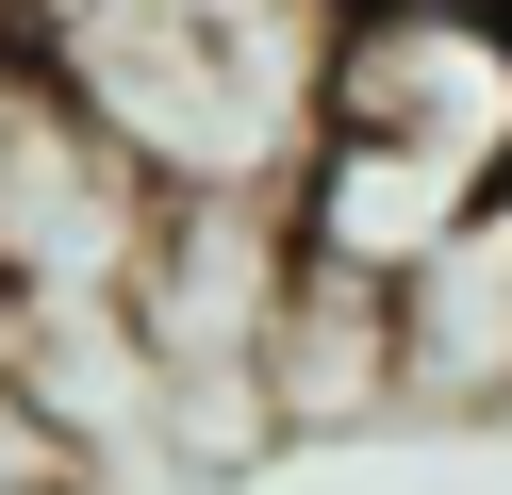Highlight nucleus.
I'll return each mask as SVG.
<instances>
[{
    "instance_id": "obj_4",
    "label": "nucleus",
    "mask_w": 512,
    "mask_h": 495,
    "mask_svg": "<svg viewBox=\"0 0 512 495\" xmlns=\"http://www.w3.org/2000/svg\"><path fill=\"white\" fill-rule=\"evenodd\" d=\"M314 17H364V0H314Z\"/></svg>"
},
{
    "instance_id": "obj_3",
    "label": "nucleus",
    "mask_w": 512,
    "mask_h": 495,
    "mask_svg": "<svg viewBox=\"0 0 512 495\" xmlns=\"http://www.w3.org/2000/svg\"><path fill=\"white\" fill-rule=\"evenodd\" d=\"M17 363H34V281L0 264V380H17Z\"/></svg>"
},
{
    "instance_id": "obj_1",
    "label": "nucleus",
    "mask_w": 512,
    "mask_h": 495,
    "mask_svg": "<svg viewBox=\"0 0 512 495\" xmlns=\"http://www.w3.org/2000/svg\"><path fill=\"white\" fill-rule=\"evenodd\" d=\"M512 182V0H364L314 66V149L281 182L298 264L413 281Z\"/></svg>"
},
{
    "instance_id": "obj_2",
    "label": "nucleus",
    "mask_w": 512,
    "mask_h": 495,
    "mask_svg": "<svg viewBox=\"0 0 512 495\" xmlns=\"http://www.w3.org/2000/svg\"><path fill=\"white\" fill-rule=\"evenodd\" d=\"M34 50L149 165V198H281L314 149L331 17L314 0H34Z\"/></svg>"
}]
</instances>
